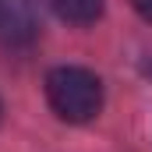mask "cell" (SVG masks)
Wrapping results in <instances>:
<instances>
[{
	"label": "cell",
	"mask_w": 152,
	"mask_h": 152,
	"mask_svg": "<svg viewBox=\"0 0 152 152\" xmlns=\"http://www.w3.org/2000/svg\"><path fill=\"white\" fill-rule=\"evenodd\" d=\"M39 0H0V42L18 50L39 39Z\"/></svg>",
	"instance_id": "cell-2"
},
{
	"label": "cell",
	"mask_w": 152,
	"mask_h": 152,
	"mask_svg": "<svg viewBox=\"0 0 152 152\" xmlns=\"http://www.w3.org/2000/svg\"><path fill=\"white\" fill-rule=\"evenodd\" d=\"M131 4H134V11H138L145 21H152V0H131Z\"/></svg>",
	"instance_id": "cell-4"
},
{
	"label": "cell",
	"mask_w": 152,
	"mask_h": 152,
	"mask_svg": "<svg viewBox=\"0 0 152 152\" xmlns=\"http://www.w3.org/2000/svg\"><path fill=\"white\" fill-rule=\"evenodd\" d=\"M149 71H152V67H149Z\"/></svg>",
	"instance_id": "cell-5"
},
{
	"label": "cell",
	"mask_w": 152,
	"mask_h": 152,
	"mask_svg": "<svg viewBox=\"0 0 152 152\" xmlns=\"http://www.w3.org/2000/svg\"><path fill=\"white\" fill-rule=\"evenodd\" d=\"M46 99L60 120L85 124L103 110V81L88 67L64 64V67H53L46 75Z\"/></svg>",
	"instance_id": "cell-1"
},
{
	"label": "cell",
	"mask_w": 152,
	"mask_h": 152,
	"mask_svg": "<svg viewBox=\"0 0 152 152\" xmlns=\"http://www.w3.org/2000/svg\"><path fill=\"white\" fill-rule=\"evenodd\" d=\"M50 7L71 25H92L103 11V0H50Z\"/></svg>",
	"instance_id": "cell-3"
}]
</instances>
